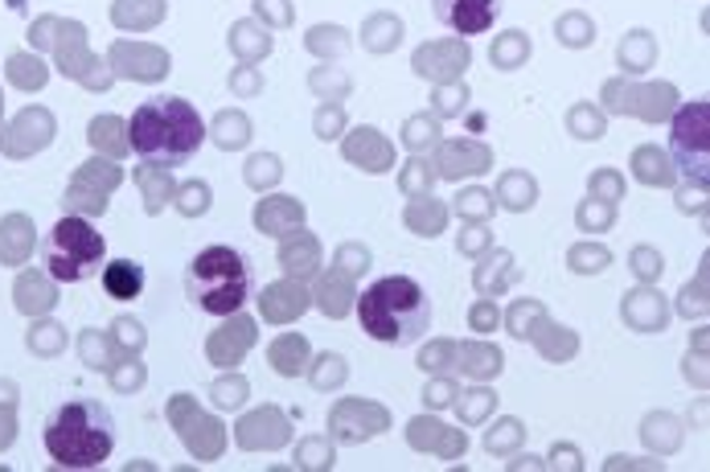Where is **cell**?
<instances>
[{
    "label": "cell",
    "mask_w": 710,
    "mask_h": 472,
    "mask_svg": "<svg viewBox=\"0 0 710 472\" xmlns=\"http://www.w3.org/2000/svg\"><path fill=\"white\" fill-rule=\"evenodd\" d=\"M206 141V123L189 99L178 95H157L144 99L132 120H127V144L132 153L152 165V169H178L197 157V148Z\"/></svg>",
    "instance_id": "6da1fadb"
},
{
    "label": "cell",
    "mask_w": 710,
    "mask_h": 472,
    "mask_svg": "<svg viewBox=\"0 0 710 472\" xmlns=\"http://www.w3.org/2000/svg\"><path fill=\"white\" fill-rule=\"evenodd\" d=\"M115 415L99 399H71L53 407L41 444L58 469H99L115 452Z\"/></svg>",
    "instance_id": "7a4b0ae2"
},
{
    "label": "cell",
    "mask_w": 710,
    "mask_h": 472,
    "mask_svg": "<svg viewBox=\"0 0 710 472\" xmlns=\"http://www.w3.org/2000/svg\"><path fill=\"white\" fill-rule=\"evenodd\" d=\"M366 337L382 346H415L431 329V296L411 276H382L354 300Z\"/></svg>",
    "instance_id": "3957f363"
},
{
    "label": "cell",
    "mask_w": 710,
    "mask_h": 472,
    "mask_svg": "<svg viewBox=\"0 0 710 472\" xmlns=\"http://www.w3.org/2000/svg\"><path fill=\"white\" fill-rule=\"evenodd\" d=\"M255 263L238 246H201L185 267V296L206 316H234L255 296Z\"/></svg>",
    "instance_id": "277c9868"
},
{
    "label": "cell",
    "mask_w": 710,
    "mask_h": 472,
    "mask_svg": "<svg viewBox=\"0 0 710 472\" xmlns=\"http://www.w3.org/2000/svg\"><path fill=\"white\" fill-rule=\"evenodd\" d=\"M103 263H107L103 230H95L78 214L58 218L46 230V239H41V271L53 283H87L103 271Z\"/></svg>",
    "instance_id": "5b68a950"
},
{
    "label": "cell",
    "mask_w": 710,
    "mask_h": 472,
    "mask_svg": "<svg viewBox=\"0 0 710 472\" xmlns=\"http://www.w3.org/2000/svg\"><path fill=\"white\" fill-rule=\"evenodd\" d=\"M670 160L674 169L694 185L710 181V104L694 99V104L674 107V132H670Z\"/></svg>",
    "instance_id": "8992f818"
},
{
    "label": "cell",
    "mask_w": 710,
    "mask_h": 472,
    "mask_svg": "<svg viewBox=\"0 0 710 472\" xmlns=\"http://www.w3.org/2000/svg\"><path fill=\"white\" fill-rule=\"evenodd\" d=\"M608 111H624V116H640V120H665L677 107L674 83H649V87H624L621 78H612L604 87Z\"/></svg>",
    "instance_id": "52a82bcc"
},
{
    "label": "cell",
    "mask_w": 710,
    "mask_h": 472,
    "mask_svg": "<svg viewBox=\"0 0 710 472\" xmlns=\"http://www.w3.org/2000/svg\"><path fill=\"white\" fill-rule=\"evenodd\" d=\"M387 427H391V415L378 402L345 399L329 411V436L338 439V444H362V439L370 436H382Z\"/></svg>",
    "instance_id": "ba28073f"
},
{
    "label": "cell",
    "mask_w": 710,
    "mask_h": 472,
    "mask_svg": "<svg viewBox=\"0 0 710 472\" xmlns=\"http://www.w3.org/2000/svg\"><path fill=\"white\" fill-rule=\"evenodd\" d=\"M431 13L452 34H489L501 17V0H431Z\"/></svg>",
    "instance_id": "9c48e42d"
},
{
    "label": "cell",
    "mask_w": 710,
    "mask_h": 472,
    "mask_svg": "<svg viewBox=\"0 0 710 472\" xmlns=\"http://www.w3.org/2000/svg\"><path fill=\"white\" fill-rule=\"evenodd\" d=\"M468 62H473V50H468L464 37H456V41H427L411 58L415 74L431 78V83H456V74L468 71Z\"/></svg>",
    "instance_id": "30bf717a"
},
{
    "label": "cell",
    "mask_w": 710,
    "mask_h": 472,
    "mask_svg": "<svg viewBox=\"0 0 710 472\" xmlns=\"http://www.w3.org/2000/svg\"><path fill=\"white\" fill-rule=\"evenodd\" d=\"M493 169V153L480 141H444L436 153V177L461 181V177H485Z\"/></svg>",
    "instance_id": "8fae6325"
},
{
    "label": "cell",
    "mask_w": 710,
    "mask_h": 472,
    "mask_svg": "<svg viewBox=\"0 0 710 472\" xmlns=\"http://www.w3.org/2000/svg\"><path fill=\"white\" fill-rule=\"evenodd\" d=\"M621 320L633 332H665V325H670V304H665V296H661L653 283H645V288L624 292Z\"/></svg>",
    "instance_id": "7c38bea8"
},
{
    "label": "cell",
    "mask_w": 710,
    "mask_h": 472,
    "mask_svg": "<svg viewBox=\"0 0 710 472\" xmlns=\"http://www.w3.org/2000/svg\"><path fill=\"white\" fill-rule=\"evenodd\" d=\"M341 148H345V160L357 165V169H366V173H391L394 148L378 128H357V132L345 136Z\"/></svg>",
    "instance_id": "4fadbf2b"
},
{
    "label": "cell",
    "mask_w": 710,
    "mask_h": 472,
    "mask_svg": "<svg viewBox=\"0 0 710 472\" xmlns=\"http://www.w3.org/2000/svg\"><path fill=\"white\" fill-rule=\"evenodd\" d=\"M407 439L419 448V452H427V448H436L440 456H461L464 448H468V436L464 432H452V427H444L440 420H427V415H419V420L407 423Z\"/></svg>",
    "instance_id": "5bb4252c"
},
{
    "label": "cell",
    "mask_w": 710,
    "mask_h": 472,
    "mask_svg": "<svg viewBox=\"0 0 710 472\" xmlns=\"http://www.w3.org/2000/svg\"><path fill=\"white\" fill-rule=\"evenodd\" d=\"M354 300H357V292H354V276H350V271L333 267L329 276H320V283H317V308L325 316H333V320L350 316Z\"/></svg>",
    "instance_id": "9a60e30c"
},
{
    "label": "cell",
    "mask_w": 710,
    "mask_h": 472,
    "mask_svg": "<svg viewBox=\"0 0 710 472\" xmlns=\"http://www.w3.org/2000/svg\"><path fill=\"white\" fill-rule=\"evenodd\" d=\"M243 439L247 444H267V448H284L287 439H292V423L280 407H264V411H255L247 423H243Z\"/></svg>",
    "instance_id": "2e32d148"
},
{
    "label": "cell",
    "mask_w": 710,
    "mask_h": 472,
    "mask_svg": "<svg viewBox=\"0 0 710 472\" xmlns=\"http://www.w3.org/2000/svg\"><path fill=\"white\" fill-rule=\"evenodd\" d=\"M633 177H637L640 185H661V190L677 185L674 160H670V153H661L658 144H640L637 153H633Z\"/></svg>",
    "instance_id": "e0dca14e"
},
{
    "label": "cell",
    "mask_w": 710,
    "mask_h": 472,
    "mask_svg": "<svg viewBox=\"0 0 710 472\" xmlns=\"http://www.w3.org/2000/svg\"><path fill=\"white\" fill-rule=\"evenodd\" d=\"M280 267H284L287 276H296V280H308V276H317L320 267V243L308 234V230H301L296 239H287L284 246H280Z\"/></svg>",
    "instance_id": "ac0fdd59"
},
{
    "label": "cell",
    "mask_w": 710,
    "mask_h": 472,
    "mask_svg": "<svg viewBox=\"0 0 710 472\" xmlns=\"http://www.w3.org/2000/svg\"><path fill=\"white\" fill-rule=\"evenodd\" d=\"M255 227L264 234H287V230L304 227V202L296 197H271L255 210Z\"/></svg>",
    "instance_id": "d6986e66"
},
{
    "label": "cell",
    "mask_w": 710,
    "mask_h": 472,
    "mask_svg": "<svg viewBox=\"0 0 710 472\" xmlns=\"http://www.w3.org/2000/svg\"><path fill=\"white\" fill-rule=\"evenodd\" d=\"M493 202L514 214L534 210V206H538V181H534L530 173H522V169H510V173H501Z\"/></svg>",
    "instance_id": "ffe728a7"
},
{
    "label": "cell",
    "mask_w": 710,
    "mask_h": 472,
    "mask_svg": "<svg viewBox=\"0 0 710 472\" xmlns=\"http://www.w3.org/2000/svg\"><path fill=\"white\" fill-rule=\"evenodd\" d=\"M103 292L111 300H136L144 292V267L136 259H111L103 263Z\"/></svg>",
    "instance_id": "44dd1931"
},
{
    "label": "cell",
    "mask_w": 710,
    "mask_h": 472,
    "mask_svg": "<svg viewBox=\"0 0 710 472\" xmlns=\"http://www.w3.org/2000/svg\"><path fill=\"white\" fill-rule=\"evenodd\" d=\"M616 62H621L624 74H645L653 62H658V37L649 29H633V34L621 37L616 46Z\"/></svg>",
    "instance_id": "7402d4cb"
},
{
    "label": "cell",
    "mask_w": 710,
    "mask_h": 472,
    "mask_svg": "<svg viewBox=\"0 0 710 472\" xmlns=\"http://www.w3.org/2000/svg\"><path fill=\"white\" fill-rule=\"evenodd\" d=\"M259 304H264L267 320H292V316H301L313 300L304 292V283H271L264 296H259Z\"/></svg>",
    "instance_id": "603a6c76"
},
{
    "label": "cell",
    "mask_w": 710,
    "mask_h": 472,
    "mask_svg": "<svg viewBox=\"0 0 710 472\" xmlns=\"http://www.w3.org/2000/svg\"><path fill=\"white\" fill-rule=\"evenodd\" d=\"M271 366H276V374H284V378H296V374H304V370L313 366V350H308V337L304 332H284L276 346H271Z\"/></svg>",
    "instance_id": "cb8c5ba5"
},
{
    "label": "cell",
    "mask_w": 710,
    "mask_h": 472,
    "mask_svg": "<svg viewBox=\"0 0 710 472\" xmlns=\"http://www.w3.org/2000/svg\"><path fill=\"white\" fill-rule=\"evenodd\" d=\"M448 206L444 202H436L431 193L427 197H411V206H407V214H403V222H407L419 239H436V234H444V227H448Z\"/></svg>",
    "instance_id": "d4e9b609"
},
{
    "label": "cell",
    "mask_w": 710,
    "mask_h": 472,
    "mask_svg": "<svg viewBox=\"0 0 710 472\" xmlns=\"http://www.w3.org/2000/svg\"><path fill=\"white\" fill-rule=\"evenodd\" d=\"M456 366L464 370V378L489 383V378H498L501 370H505V358H501L498 346H485V341H464L461 362H456Z\"/></svg>",
    "instance_id": "484cf974"
},
{
    "label": "cell",
    "mask_w": 710,
    "mask_h": 472,
    "mask_svg": "<svg viewBox=\"0 0 710 472\" xmlns=\"http://www.w3.org/2000/svg\"><path fill=\"white\" fill-rule=\"evenodd\" d=\"M514 280H517V267H514V255H510V251H493V255L477 267V276H473L480 296H498V292H505Z\"/></svg>",
    "instance_id": "4316f807"
},
{
    "label": "cell",
    "mask_w": 710,
    "mask_h": 472,
    "mask_svg": "<svg viewBox=\"0 0 710 472\" xmlns=\"http://www.w3.org/2000/svg\"><path fill=\"white\" fill-rule=\"evenodd\" d=\"M534 53L530 37L522 34V29H510V34H498V41L489 46V58H493V66L498 71H517V66H526V58Z\"/></svg>",
    "instance_id": "83f0119b"
},
{
    "label": "cell",
    "mask_w": 710,
    "mask_h": 472,
    "mask_svg": "<svg viewBox=\"0 0 710 472\" xmlns=\"http://www.w3.org/2000/svg\"><path fill=\"white\" fill-rule=\"evenodd\" d=\"M362 41H366V50H374V53L394 50V46L403 41V21L391 17V13H374V17L366 21V29H362Z\"/></svg>",
    "instance_id": "f1b7e54d"
},
{
    "label": "cell",
    "mask_w": 710,
    "mask_h": 472,
    "mask_svg": "<svg viewBox=\"0 0 710 472\" xmlns=\"http://www.w3.org/2000/svg\"><path fill=\"white\" fill-rule=\"evenodd\" d=\"M640 436L649 448H661V452H677V444H682V427L670 411H653V415H645V427H640Z\"/></svg>",
    "instance_id": "f546056e"
},
{
    "label": "cell",
    "mask_w": 710,
    "mask_h": 472,
    "mask_svg": "<svg viewBox=\"0 0 710 472\" xmlns=\"http://www.w3.org/2000/svg\"><path fill=\"white\" fill-rule=\"evenodd\" d=\"M554 37L567 50H584V46L596 41V21L587 17V13H563V17L554 21Z\"/></svg>",
    "instance_id": "4dcf8cb0"
},
{
    "label": "cell",
    "mask_w": 710,
    "mask_h": 472,
    "mask_svg": "<svg viewBox=\"0 0 710 472\" xmlns=\"http://www.w3.org/2000/svg\"><path fill=\"white\" fill-rule=\"evenodd\" d=\"M567 132L575 136V141H600L608 132V120L604 111L596 104H575L567 111Z\"/></svg>",
    "instance_id": "1f68e13d"
},
{
    "label": "cell",
    "mask_w": 710,
    "mask_h": 472,
    "mask_svg": "<svg viewBox=\"0 0 710 472\" xmlns=\"http://www.w3.org/2000/svg\"><path fill=\"white\" fill-rule=\"evenodd\" d=\"M431 144H440V120H436L431 111L411 116V120L403 123V148H411V153H427Z\"/></svg>",
    "instance_id": "d6a6232c"
},
{
    "label": "cell",
    "mask_w": 710,
    "mask_h": 472,
    "mask_svg": "<svg viewBox=\"0 0 710 472\" xmlns=\"http://www.w3.org/2000/svg\"><path fill=\"white\" fill-rule=\"evenodd\" d=\"M567 267L575 276H600L612 267V251L608 246H596V243H575L567 251Z\"/></svg>",
    "instance_id": "836d02e7"
},
{
    "label": "cell",
    "mask_w": 710,
    "mask_h": 472,
    "mask_svg": "<svg viewBox=\"0 0 710 472\" xmlns=\"http://www.w3.org/2000/svg\"><path fill=\"white\" fill-rule=\"evenodd\" d=\"M304 46L317 53V58H333V53L350 50V34H345L341 25H313V29L304 34Z\"/></svg>",
    "instance_id": "e575fe53"
},
{
    "label": "cell",
    "mask_w": 710,
    "mask_h": 472,
    "mask_svg": "<svg viewBox=\"0 0 710 472\" xmlns=\"http://www.w3.org/2000/svg\"><path fill=\"white\" fill-rule=\"evenodd\" d=\"M493 193L480 190V185H473V190H461L456 193V202H452V210L461 214L464 222H489V214H493Z\"/></svg>",
    "instance_id": "d590c367"
},
{
    "label": "cell",
    "mask_w": 710,
    "mask_h": 472,
    "mask_svg": "<svg viewBox=\"0 0 710 472\" xmlns=\"http://www.w3.org/2000/svg\"><path fill=\"white\" fill-rule=\"evenodd\" d=\"M538 320H547V308L538 304V300H517L514 308H510V316H505V325H510V332H514L517 341H530V337H538Z\"/></svg>",
    "instance_id": "8d00e7d4"
},
{
    "label": "cell",
    "mask_w": 710,
    "mask_h": 472,
    "mask_svg": "<svg viewBox=\"0 0 710 472\" xmlns=\"http://www.w3.org/2000/svg\"><path fill=\"white\" fill-rule=\"evenodd\" d=\"M436 185V169H431V160L424 157H411L403 165V173H399V190L407 193V197H427Z\"/></svg>",
    "instance_id": "74e56055"
},
{
    "label": "cell",
    "mask_w": 710,
    "mask_h": 472,
    "mask_svg": "<svg viewBox=\"0 0 710 472\" xmlns=\"http://www.w3.org/2000/svg\"><path fill=\"white\" fill-rule=\"evenodd\" d=\"M522 436H526V427H522V420H514V415H505V420H498L489 432H485V452L493 456H505L514 452L517 444H522Z\"/></svg>",
    "instance_id": "f35d334b"
},
{
    "label": "cell",
    "mask_w": 710,
    "mask_h": 472,
    "mask_svg": "<svg viewBox=\"0 0 710 472\" xmlns=\"http://www.w3.org/2000/svg\"><path fill=\"white\" fill-rule=\"evenodd\" d=\"M493 402H498V395H493L489 386H480V390H464V399H456L452 407L461 411L464 423H480L489 411H493Z\"/></svg>",
    "instance_id": "ab89813d"
},
{
    "label": "cell",
    "mask_w": 710,
    "mask_h": 472,
    "mask_svg": "<svg viewBox=\"0 0 710 472\" xmlns=\"http://www.w3.org/2000/svg\"><path fill=\"white\" fill-rule=\"evenodd\" d=\"M575 222L579 230H608L616 222V206L612 202H596V197H587L584 206L575 210Z\"/></svg>",
    "instance_id": "60d3db41"
},
{
    "label": "cell",
    "mask_w": 710,
    "mask_h": 472,
    "mask_svg": "<svg viewBox=\"0 0 710 472\" xmlns=\"http://www.w3.org/2000/svg\"><path fill=\"white\" fill-rule=\"evenodd\" d=\"M587 193L591 197H600V202H621L624 197V177L616 173V169H600V173H591L587 177Z\"/></svg>",
    "instance_id": "b9f144b4"
},
{
    "label": "cell",
    "mask_w": 710,
    "mask_h": 472,
    "mask_svg": "<svg viewBox=\"0 0 710 472\" xmlns=\"http://www.w3.org/2000/svg\"><path fill=\"white\" fill-rule=\"evenodd\" d=\"M296 464H301V469H333V448H329V439H317V436L301 439Z\"/></svg>",
    "instance_id": "7bdbcfd3"
},
{
    "label": "cell",
    "mask_w": 710,
    "mask_h": 472,
    "mask_svg": "<svg viewBox=\"0 0 710 472\" xmlns=\"http://www.w3.org/2000/svg\"><path fill=\"white\" fill-rule=\"evenodd\" d=\"M468 107V87L464 83H440V95H436V120H452Z\"/></svg>",
    "instance_id": "ee69618b"
},
{
    "label": "cell",
    "mask_w": 710,
    "mask_h": 472,
    "mask_svg": "<svg viewBox=\"0 0 710 472\" xmlns=\"http://www.w3.org/2000/svg\"><path fill=\"white\" fill-rule=\"evenodd\" d=\"M317 362H320V366L313 370V383H317L320 390H329V386H341L345 378H350V366H345V358H341V353H320Z\"/></svg>",
    "instance_id": "f6af8a7d"
},
{
    "label": "cell",
    "mask_w": 710,
    "mask_h": 472,
    "mask_svg": "<svg viewBox=\"0 0 710 472\" xmlns=\"http://www.w3.org/2000/svg\"><path fill=\"white\" fill-rule=\"evenodd\" d=\"M313 128H317V136L320 141H338L341 132H345V107L341 104H320L317 107V120H313Z\"/></svg>",
    "instance_id": "bcb514c9"
},
{
    "label": "cell",
    "mask_w": 710,
    "mask_h": 472,
    "mask_svg": "<svg viewBox=\"0 0 710 472\" xmlns=\"http://www.w3.org/2000/svg\"><path fill=\"white\" fill-rule=\"evenodd\" d=\"M628 263H633V271H637L640 283L661 280V271H665V259H661V251H653V246H637V251L628 255Z\"/></svg>",
    "instance_id": "7dc6e473"
},
{
    "label": "cell",
    "mask_w": 710,
    "mask_h": 472,
    "mask_svg": "<svg viewBox=\"0 0 710 472\" xmlns=\"http://www.w3.org/2000/svg\"><path fill=\"white\" fill-rule=\"evenodd\" d=\"M677 313L682 316H707V267H702V276H698V283H686L682 288V300H677Z\"/></svg>",
    "instance_id": "c3c4849f"
},
{
    "label": "cell",
    "mask_w": 710,
    "mask_h": 472,
    "mask_svg": "<svg viewBox=\"0 0 710 472\" xmlns=\"http://www.w3.org/2000/svg\"><path fill=\"white\" fill-rule=\"evenodd\" d=\"M468 325H473L477 332H493L501 325V308L489 296H480L477 304L468 308Z\"/></svg>",
    "instance_id": "681fc988"
},
{
    "label": "cell",
    "mask_w": 710,
    "mask_h": 472,
    "mask_svg": "<svg viewBox=\"0 0 710 472\" xmlns=\"http://www.w3.org/2000/svg\"><path fill=\"white\" fill-rule=\"evenodd\" d=\"M452 353H456L452 341H436V346H427V350L419 353V370H427V374H444Z\"/></svg>",
    "instance_id": "f907efd6"
},
{
    "label": "cell",
    "mask_w": 710,
    "mask_h": 472,
    "mask_svg": "<svg viewBox=\"0 0 710 472\" xmlns=\"http://www.w3.org/2000/svg\"><path fill=\"white\" fill-rule=\"evenodd\" d=\"M456 395H461V390L448 383V378H440V374H431V383L424 386L427 407H452V402H456Z\"/></svg>",
    "instance_id": "816d5d0a"
},
{
    "label": "cell",
    "mask_w": 710,
    "mask_h": 472,
    "mask_svg": "<svg viewBox=\"0 0 710 472\" xmlns=\"http://www.w3.org/2000/svg\"><path fill=\"white\" fill-rule=\"evenodd\" d=\"M456 251H461V255H480V251H489V230H485V222H473L468 230H461Z\"/></svg>",
    "instance_id": "f5cc1de1"
},
{
    "label": "cell",
    "mask_w": 710,
    "mask_h": 472,
    "mask_svg": "<svg viewBox=\"0 0 710 472\" xmlns=\"http://www.w3.org/2000/svg\"><path fill=\"white\" fill-rule=\"evenodd\" d=\"M547 464H551V469L579 472V469H584V456H579V448H575V444H554L551 456H547Z\"/></svg>",
    "instance_id": "db71d44e"
},
{
    "label": "cell",
    "mask_w": 710,
    "mask_h": 472,
    "mask_svg": "<svg viewBox=\"0 0 710 472\" xmlns=\"http://www.w3.org/2000/svg\"><path fill=\"white\" fill-rule=\"evenodd\" d=\"M222 128H227V132H222L218 141L227 144V148H243V144L250 141V123L243 120V116H227V120H222Z\"/></svg>",
    "instance_id": "11a10c76"
},
{
    "label": "cell",
    "mask_w": 710,
    "mask_h": 472,
    "mask_svg": "<svg viewBox=\"0 0 710 472\" xmlns=\"http://www.w3.org/2000/svg\"><path fill=\"white\" fill-rule=\"evenodd\" d=\"M682 197V210H698V214H707V185H686V190L677 193Z\"/></svg>",
    "instance_id": "9f6ffc18"
},
{
    "label": "cell",
    "mask_w": 710,
    "mask_h": 472,
    "mask_svg": "<svg viewBox=\"0 0 710 472\" xmlns=\"http://www.w3.org/2000/svg\"><path fill=\"white\" fill-rule=\"evenodd\" d=\"M608 469H665V460H645V456H612Z\"/></svg>",
    "instance_id": "6f0895ef"
},
{
    "label": "cell",
    "mask_w": 710,
    "mask_h": 472,
    "mask_svg": "<svg viewBox=\"0 0 710 472\" xmlns=\"http://www.w3.org/2000/svg\"><path fill=\"white\" fill-rule=\"evenodd\" d=\"M243 399H247V386H243V383L227 386V390L218 395V402H227V407H231V402H243Z\"/></svg>",
    "instance_id": "680465c9"
},
{
    "label": "cell",
    "mask_w": 710,
    "mask_h": 472,
    "mask_svg": "<svg viewBox=\"0 0 710 472\" xmlns=\"http://www.w3.org/2000/svg\"><path fill=\"white\" fill-rule=\"evenodd\" d=\"M510 469H547V460H538V456H517V460H510Z\"/></svg>",
    "instance_id": "91938a15"
}]
</instances>
